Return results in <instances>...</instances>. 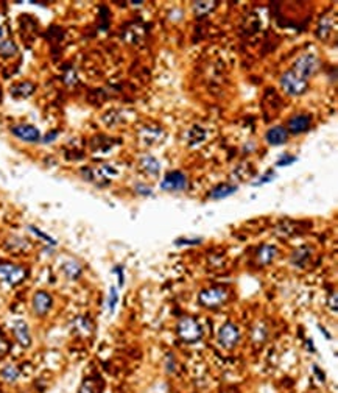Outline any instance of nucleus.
Segmentation results:
<instances>
[{
  "label": "nucleus",
  "instance_id": "nucleus-1",
  "mask_svg": "<svg viewBox=\"0 0 338 393\" xmlns=\"http://www.w3.org/2000/svg\"><path fill=\"white\" fill-rule=\"evenodd\" d=\"M176 334L184 343H195L201 340L203 337V328L200 326L195 318L192 317H183L176 325Z\"/></svg>",
  "mask_w": 338,
  "mask_h": 393
},
{
  "label": "nucleus",
  "instance_id": "nucleus-2",
  "mask_svg": "<svg viewBox=\"0 0 338 393\" xmlns=\"http://www.w3.org/2000/svg\"><path fill=\"white\" fill-rule=\"evenodd\" d=\"M227 297H229V293H227L226 289L209 287V289H203L200 292V295H198V303L206 309H217V308L223 306L227 300Z\"/></svg>",
  "mask_w": 338,
  "mask_h": 393
},
{
  "label": "nucleus",
  "instance_id": "nucleus-3",
  "mask_svg": "<svg viewBox=\"0 0 338 393\" xmlns=\"http://www.w3.org/2000/svg\"><path fill=\"white\" fill-rule=\"evenodd\" d=\"M281 86H282V89L288 95L298 97V95H302L307 91V87H309V81L304 80V78H301L300 75L295 74L290 69V71H287L285 74H282Z\"/></svg>",
  "mask_w": 338,
  "mask_h": 393
},
{
  "label": "nucleus",
  "instance_id": "nucleus-4",
  "mask_svg": "<svg viewBox=\"0 0 338 393\" xmlns=\"http://www.w3.org/2000/svg\"><path fill=\"white\" fill-rule=\"evenodd\" d=\"M218 343H220V347L225 348V350H234L238 342H240V331H238L237 325L232 321H226L225 325L220 328L218 331Z\"/></svg>",
  "mask_w": 338,
  "mask_h": 393
},
{
  "label": "nucleus",
  "instance_id": "nucleus-5",
  "mask_svg": "<svg viewBox=\"0 0 338 393\" xmlns=\"http://www.w3.org/2000/svg\"><path fill=\"white\" fill-rule=\"evenodd\" d=\"M318 67H320V60L312 53H305L298 58L295 66L292 67V71L301 78H304V80H307V78L312 77L318 71Z\"/></svg>",
  "mask_w": 338,
  "mask_h": 393
},
{
  "label": "nucleus",
  "instance_id": "nucleus-6",
  "mask_svg": "<svg viewBox=\"0 0 338 393\" xmlns=\"http://www.w3.org/2000/svg\"><path fill=\"white\" fill-rule=\"evenodd\" d=\"M27 276V270L21 265H14L11 262H2L0 264V279L5 281L9 286L21 284Z\"/></svg>",
  "mask_w": 338,
  "mask_h": 393
},
{
  "label": "nucleus",
  "instance_id": "nucleus-7",
  "mask_svg": "<svg viewBox=\"0 0 338 393\" xmlns=\"http://www.w3.org/2000/svg\"><path fill=\"white\" fill-rule=\"evenodd\" d=\"M161 189L167 192H181L187 189V176L181 170L168 172L161 181Z\"/></svg>",
  "mask_w": 338,
  "mask_h": 393
},
{
  "label": "nucleus",
  "instance_id": "nucleus-8",
  "mask_svg": "<svg viewBox=\"0 0 338 393\" xmlns=\"http://www.w3.org/2000/svg\"><path fill=\"white\" fill-rule=\"evenodd\" d=\"M32 306H33V311L36 315H45V314L52 309L53 306V298L48 295L47 292L44 290H39L33 295V300H32Z\"/></svg>",
  "mask_w": 338,
  "mask_h": 393
},
{
  "label": "nucleus",
  "instance_id": "nucleus-9",
  "mask_svg": "<svg viewBox=\"0 0 338 393\" xmlns=\"http://www.w3.org/2000/svg\"><path fill=\"white\" fill-rule=\"evenodd\" d=\"M11 133L17 137V139H21L24 142H38L41 139V133L33 125H27V123H21V125H16L11 128Z\"/></svg>",
  "mask_w": 338,
  "mask_h": 393
},
{
  "label": "nucleus",
  "instance_id": "nucleus-10",
  "mask_svg": "<svg viewBox=\"0 0 338 393\" xmlns=\"http://www.w3.org/2000/svg\"><path fill=\"white\" fill-rule=\"evenodd\" d=\"M312 117L309 114H296L288 120V133L292 134H302L310 128Z\"/></svg>",
  "mask_w": 338,
  "mask_h": 393
},
{
  "label": "nucleus",
  "instance_id": "nucleus-11",
  "mask_svg": "<svg viewBox=\"0 0 338 393\" xmlns=\"http://www.w3.org/2000/svg\"><path fill=\"white\" fill-rule=\"evenodd\" d=\"M13 332L16 336V340L21 343V347L28 348L32 345V334H30V328L24 320H17L13 325Z\"/></svg>",
  "mask_w": 338,
  "mask_h": 393
},
{
  "label": "nucleus",
  "instance_id": "nucleus-12",
  "mask_svg": "<svg viewBox=\"0 0 338 393\" xmlns=\"http://www.w3.org/2000/svg\"><path fill=\"white\" fill-rule=\"evenodd\" d=\"M265 139H266L268 144L273 145V147L282 145V144H285L287 139H288V131L284 128V126L276 125V126H273V128L268 130V133H266V136H265Z\"/></svg>",
  "mask_w": 338,
  "mask_h": 393
},
{
  "label": "nucleus",
  "instance_id": "nucleus-13",
  "mask_svg": "<svg viewBox=\"0 0 338 393\" xmlns=\"http://www.w3.org/2000/svg\"><path fill=\"white\" fill-rule=\"evenodd\" d=\"M237 191V186L234 184H218L209 192V198L211 200H225L227 196H231Z\"/></svg>",
  "mask_w": 338,
  "mask_h": 393
},
{
  "label": "nucleus",
  "instance_id": "nucleus-14",
  "mask_svg": "<svg viewBox=\"0 0 338 393\" xmlns=\"http://www.w3.org/2000/svg\"><path fill=\"white\" fill-rule=\"evenodd\" d=\"M276 254H277L276 247H273V245H262L259 251H257V261L262 265L271 264L273 259L276 258Z\"/></svg>",
  "mask_w": 338,
  "mask_h": 393
},
{
  "label": "nucleus",
  "instance_id": "nucleus-15",
  "mask_svg": "<svg viewBox=\"0 0 338 393\" xmlns=\"http://www.w3.org/2000/svg\"><path fill=\"white\" fill-rule=\"evenodd\" d=\"M141 165H142V170L150 176H157L159 170H161V164H159V161L154 156H144L141 159Z\"/></svg>",
  "mask_w": 338,
  "mask_h": 393
},
{
  "label": "nucleus",
  "instance_id": "nucleus-16",
  "mask_svg": "<svg viewBox=\"0 0 338 393\" xmlns=\"http://www.w3.org/2000/svg\"><path fill=\"white\" fill-rule=\"evenodd\" d=\"M35 92V84L30 81H22L11 87V95L14 98H27Z\"/></svg>",
  "mask_w": 338,
  "mask_h": 393
},
{
  "label": "nucleus",
  "instance_id": "nucleus-17",
  "mask_svg": "<svg viewBox=\"0 0 338 393\" xmlns=\"http://www.w3.org/2000/svg\"><path fill=\"white\" fill-rule=\"evenodd\" d=\"M141 136H142V141L145 142V145H153L164 136V131L159 130V128H142Z\"/></svg>",
  "mask_w": 338,
  "mask_h": 393
},
{
  "label": "nucleus",
  "instance_id": "nucleus-18",
  "mask_svg": "<svg viewBox=\"0 0 338 393\" xmlns=\"http://www.w3.org/2000/svg\"><path fill=\"white\" fill-rule=\"evenodd\" d=\"M268 337V328L265 323H257V325L253 328L251 331V342L257 343V345H261V343H263Z\"/></svg>",
  "mask_w": 338,
  "mask_h": 393
},
{
  "label": "nucleus",
  "instance_id": "nucleus-19",
  "mask_svg": "<svg viewBox=\"0 0 338 393\" xmlns=\"http://www.w3.org/2000/svg\"><path fill=\"white\" fill-rule=\"evenodd\" d=\"M309 258H310V250L301 247L292 254V264L296 265V267H304L305 262L309 261Z\"/></svg>",
  "mask_w": 338,
  "mask_h": 393
},
{
  "label": "nucleus",
  "instance_id": "nucleus-20",
  "mask_svg": "<svg viewBox=\"0 0 338 393\" xmlns=\"http://www.w3.org/2000/svg\"><path fill=\"white\" fill-rule=\"evenodd\" d=\"M0 376H2V379L5 382H16L19 379V376H21V370H19L16 365H6L2 373H0Z\"/></svg>",
  "mask_w": 338,
  "mask_h": 393
},
{
  "label": "nucleus",
  "instance_id": "nucleus-21",
  "mask_svg": "<svg viewBox=\"0 0 338 393\" xmlns=\"http://www.w3.org/2000/svg\"><path fill=\"white\" fill-rule=\"evenodd\" d=\"M63 270L64 273L67 275L71 279H76L79 275H81V267H79V264H76L75 261H69L63 265Z\"/></svg>",
  "mask_w": 338,
  "mask_h": 393
},
{
  "label": "nucleus",
  "instance_id": "nucleus-22",
  "mask_svg": "<svg viewBox=\"0 0 338 393\" xmlns=\"http://www.w3.org/2000/svg\"><path fill=\"white\" fill-rule=\"evenodd\" d=\"M215 2H195L193 3V11H195V14L196 16H204V14H207V13H211L212 9L215 8Z\"/></svg>",
  "mask_w": 338,
  "mask_h": 393
},
{
  "label": "nucleus",
  "instance_id": "nucleus-23",
  "mask_svg": "<svg viewBox=\"0 0 338 393\" xmlns=\"http://www.w3.org/2000/svg\"><path fill=\"white\" fill-rule=\"evenodd\" d=\"M17 53V47L13 41H0V55L9 58Z\"/></svg>",
  "mask_w": 338,
  "mask_h": 393
},
{
  "label": "nucleus",
  "instance_id": "nucleus-24",
  "mask_svg": "<svg viewBox=\"0 0 338 393\" xmlns=\"http://www.w3.org/2000/svg\"><path fill=\"white\" fill-rule=\"evenodd\" d=\"M108 309L111 314H114L117 304H118V290L115 286H111L109 287V293H108Z\"/></svg>",
  "mask_w": 338,
  "mask_h": 393
},
{
  "label": "nucleus",
  "instance_id": "nucleus-25",
  "mask_svg": "<svg viewBox=\"0 0 338 393\" xmlns=\"http://www.w3.org/2000/svg\"><path fill=\"white\" fill-rule=\"evenodd\" d=\"M164 368H165V373H167V375H175V373H176L178 362H176V359H175V356L172 354V353H168V354L165 356Z\"/></svg>",
  "mask_w": 338,
  "mask_h": 393
},
{
  "label": "nucleus",
  "instance_id": "nucleus-26",
  "mask_svg": "<svg viewBox=\"0 0 338 393\" xmlns=\"http://www.w3.org/2000/svg\"><path fill=\"white\" fill-rule=\"evenodd\" d=\"M201 242V237H178L175 240V245L176 247H192V245H200Z\"/></svg>",
  "mask_w": 338,
  "mask_h": 393
},
{
  "label": "nucleus",
  "instance_id": "nucleus-27",
  "mask_svg": "<svg viewBox=\"0 0 338 393\" xmlns=\"http://www.w3.org/2000/svg\"><path fill=\"white\" fill-rule=\"evenodd\" d=\"M28 230H30V231H32L33 234H36V236H38V237H41V239H44L45 242H48V245H53V247H55V245H56V240H55V239H52V237H50V236H48V234L42 233V231H41V230H39V228L33 227V225H30V227H28Z\"/></svg>",
  "mask_w": 338,
  "mask_h": 393
},
{
  "label": "nucleus",
  "instance_id": "nucleus-28",
  "mask_svg": "<svg viewBox=\"0 0 338 393\" xmlns=\"http://www.w3.org/2000/svg\"><path fill=\"white\" fill-rule=\"evenodd\" d=\"M298 161V158L296 156H293V155H282L279 159L276 161V167H285V165H290V164H293V162H296Z\"/></svg>",
  "mask_w": 338,
  "mask_h": 393
},
{
  "label": "nucleus",
  "instance_id": "nucleus-29",
  "mask_svg": "<svg viewBox=\"0 0 338 393\" xmlns=\"http://www.w3.org/2000/svg\"><path fill=\"white\" fill-rule=\"evenodd\" d=\"M78 393H97V389H95V384L92 381H89V379H86L83 384H81V387H79V392Z\"/></svg>",
  "mask_w": 338,
  "mask_h": 393
},
{
  "label": "nucleus",
  "instance_id": "nucleus-30",
  "mask_svg": "<svg viewBox=\"0 0 338 393\" xmlns=\"http://www.w3.org/2000/svg\"><path fill=\"white\" fill-rule=\"evenodd\" d=\"M117 276H118V287H122L123 286V282H125V276H123V267L122 265H117V267H114L113 270Z\"/></svg>",
  "mask_w": 338,
  "mask_h": 393
},
{
  "label": "nucleus",
  "instance_id": "nucleus-31",
  "mask_svg": "<svg viewBox=\"0 0 338 393\" xmlns=\"http://www.w3.org/2000/svg\"><path fill=\"white\" fill-rule=\"evenodd\" d=\"M274 176H276V173H273V172H271V173H266V175L262 176V178H261L259 181L253 183V186H262V184H265V183H270V181L274 178Z\"/></svg>",
  "mask_w": 338,
  "mask_h": 393
},
{
  "label": "nucleus",
  "instance_id": "nucleus-32",
  "mask_svg": "<svg viewBox=\"0 0 338 393\" xmlns=\"http://www.w3.org/2000/svg\"><path fill=\"white\" fill-rule=\"evenodd\" d=\"M136 191L141 194V195H151V189L147 188V186H144V184H137L136 186Z\"/></svg>",
  "mask_w": 338,
  "mask_h": 393
},
{
  "label": "nucleus",
  "instance_id": "nucleus-33",
  "mask_svg": "<svg viewBox=\"0 0 338 393\" xmlns=\"http://www.w3.org/2000/svg\"><path fill=\"white\" fill-rule=\"evenodd\" d=\"M329 308H332V311H334V312H337V309H338V303H337V293H335V292L332 293V298L329 297Z\"/></svg>",
  "mask_w": 338,
  "mask_h": 393
},
{
  "label": "nucleus",
  "instance_id": "nucleus-34",
  "mask_svg": "<svg viewBox=\"0 0 338 393\" xmlns=\"http://www.w3.org/2000/svg\"><path fill=\"white\" fill-rule=\"evenodd\" d=\"M313 373H315V376H316V378H320V382H324V381H326V375L320 370V367L313 365Z\"/></svg>",
  "mask_w": 338,
  "mask_h": 393
},
{
  "label": "nucleus",
  "instance_id": "nucleus-35",
  "mask_svg": "<svg viewBox=\"0 0 338 393\" xmlns=\"http://www.w3.org/2000/svg\"><path fill=\"white\" fill-rule=\"evenodd\" d=\"M56 137H58V131H52V133H48V134H47V136L44 137V139H42V142H44V144H48V142H52V141H55V139H56Z\"/></svg>",
  "mask_w": 338,
  "mask_h": 393
},
{
  "label": "nucleus",
  "instance_id": "nucleus-36",
  "mask_svg": "<svg viewBox=\"0 0 338 393\" xmlns=\"http://www.w3.org/2000/svg\"><path fill=\"white\" fill-rule=\"evenodd\" d=\"M318 329H320V331H321V334H323V336H324V337H326L327 340H331V339H332V336H331V334H329V332H327V329H326V328H324L323 325H318Z\"/></svg>",
  "mask_w": 338,
  "mask_h": 393
},
{
  "label": "nucleus",
  "instance_id": "nucleus-37",
  "mask_svg": "<svg viewBox=\"0 0 338 393\" xmlns=\"http://www.w3.org/2000/svg\"><path fill=\"white\" fill-rule=\"evenodd\" d=\"M3 36H5V33H3V28L0 27V38H3Z\"/></svg>",
  "mask_w": 338,
  "mask_h": 393
},
{
  "label": "nucleus",
  "instance_id": "nucleus-38",
  "mask_svg": "<svg viewBox=\"0 0 338 393\" xmlns=\"http://www.w3.org/2000/svg\"><path fill=\"white\" fill-rule=\"evenodd\" d=\"M223 393H238V392H234V390H226V392H223Z\"/></svg>",
  "mask_w": 338,
  "mask_h": 393
}]
</instances>
